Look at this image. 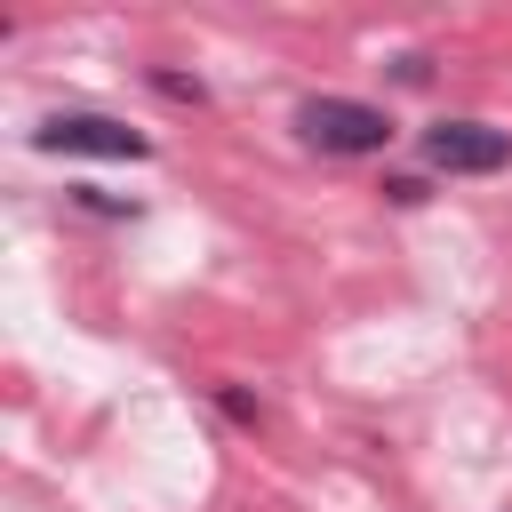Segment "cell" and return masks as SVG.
Masks as SVG:
<instances>
[{
    "instance_id": "cell-1",
    "label": "cell",
    "mask_w": 512,
    "mask_h": 512,
    "mask_svg": "<svg viewBox=\"0 0 512 512\" xmlns=\"http://www.w3.org/2000/svg\"><path fill=\"white\" fill-rule=\"evenodd\" d=\"M296 128H304L312 152H344V160L392 144V120H384L376 104H360V96H304V104H296Z\"/></svg>"
},
{
    "instance_id": "cell-2",
    "label": "cell",
    "mask_w": 512,
    "mask_h": 512,
    "mask_svg": "<svg viewBox=\"0 0 512 512\" xmlns=\"http://www.w3.org/2000/svg\"><path fill=\"white\" fill-rule=\"evenodd\" d=\"M32 144H40V152H88V160H144V152H152L144 128L104 120V112H56V120L32 128Z\"/></svg>"
},
{
    "instance_id": "cell-3",
    "label": "cell",
    "mask_w": 512,
    "mask_h": 512,
    "mask_svg": "<svg viewBox=\"0 0 512 512\" xmlns=\"http://www.w3.org/2000/svg\"><path fill=\"white\" fill-rule=\"evenodd\" d=\"M424 160L448 168V176H496L512 160V136L488 128V120H432L424 128Z\"/></svg>"
},
{
    "instance_id": "cell-4",
    "label": "cell",
    "mask_w": 512,
    "mask_h": 512,
    "mask_svg": "<svg viewBox=\"0 0 512 512\" xmlns=\"http://www.w3.org/2000/svg\"><path fill=\"white\" fill-rule=\"evenodd\" d=\"M152 88H160V96H176V104H200V96H208V88H200V80H184V72H152Z\"/></svg>"
},
{
    "instance_id": "cell-5",
    "label": "cell",
    "mask_w": 512,
    "mask_h": 512,
    "mask_svg": "<svg viewBox=\"0 0 512 512\" xmlns=\"http://www.w3.org/2000/svg\"><path fill=\"white\" fill-rule=\"evenodd\" d=\"M224 416H240V424H256V416H264V408H256V400H248V392H232V384H224Z\"/></svg>"
}]
</instances>
